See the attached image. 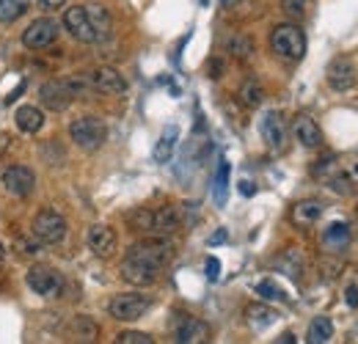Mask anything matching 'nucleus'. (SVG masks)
Listing matches in <instances>:
<instances>
[{
  "label": "nucleus",
  "instance_id": "obj_1",
  "mask_svg": "<svg viewBox=\"0 0 358 344\" xmlns=\"http://www.w3.org/2000/svg\"><path fill=\"white\" fill-rule=\"evenodd\" d=\"M64 28L72 34V39L83 44H96L105 42L113 31V20L110 11L99 3L91 6H72L64 11Z\"/></svg>",
  "mask_w": 358,
  "mask_h": 344
},
{
  "label": "nucleus",
  "instance_id": "obj_2",
  "mask_svg": "<svg viewBox=\"0 0 358 344\" xmlns=\"http://www.w3.org/2000/svg\"><path fill=\"white\" fill-rule=\"evenodd\" d=\"M270 50L284 61H301L306 55V34L295 22H281L270 34Z\"/></svg>",
  "mask_w": 358,
  "mask_h": 344
},
{
  "label": "nucleus",
  "instance_id": "obj_3",
  "mask_svg": "<svg viewBox=\"0 0 358 344\" xmlns=\"http://www.w3.org/2000/svg\"><path fill=\"white\" fill-rule=\"evenodd\" d=\"M127 257L141 261V264H149L152 270L160 273L174 257V245H171V240L166 234H157V237H146V240L135 243L133 248L127 251Z\"/></svg>",
  "mask_w": 358,
  "mask_h": 344
},
{
  "label": "nucleus",
  "instance_id": "obj_4",
  "mask_svg": "<svg viewBox=\"0 0 358 344\" xmlns=\"http://www.w3.org/2000/svg\"><path fill=\"white\" fill-rule=\"evenodd\" d=\"M69 138L75 141L78 149L83 152H96L108 141V127L99 116H80L69 124Z\"/></svg>",
  "mask_w": 358,
  "mask_h": 344
},
{
  "label": "nucleus",
  "instance_id": "obj_5",
  "mask_svg": "<svg viewBox=\"0 0 358 344\" xmlns=\"http://www.w3.org/2000/svg\"><path fill=\"white\" fill-rule=\"evenodd\" d=\"M171 331H174V342L179 344H204L213 336V331L204 320H199L193 314H185V311L171 314Z\"/></svg>",
  "mask_w": 358,
  "mask_h": 344
},
{
  "label": "nucleus",
  "instance_id": "obj_6",
  "mask_svg": "<svg viewBox=\"0 0 358 344\" xmlns=\"http://www.w3.org/2000/svg\"><path fill=\"white\" fill-rule=\"evenodd\" d=\"M25 284L42 298H58L64 292V275L47 264H34L25 273Z\"/></svg>",
  "mask_w": 358,
  "mask_h": 344
},
{
  "label": "nucleus",
  "instance_id": "obj_7",
  "mask_svg": "<svg viewBox=\"0 0 358 344\" xmlns=\"http://www.w3.org/2000/svg\"><path fill=\"white\" fill-rule=\"evenodd\" d=\"M149 308H152V298H146V295H135V292L116 295V298L110 301V306H108L110 317L119 320V322H135V320H141Z\"/></svg>",
  "mask_w": 358,
  "mask_h": 344
},
{
  "label": "nucleus",
  "instance_id": "obj_8",
  "mask_svg": "<svg viewBox=\"0 0 358 344\" xmlns=\"http://www.w3.org/2000/svg\"><path fill=\"white\" fill-rule=\"evenodd\" d=\"M34 237L45 245H58L66 237V217L55 210H42L34 217Z\"/></svg>",
  "mask_w": 358,
  "mask_h": 344
},
{
  "label": "nucleus",
  "instance_id": "obj_9",
  "mask_svg": "<svg viewBox=\"0 0 358 344\" xmlns=\"http://www.w3.org/2000/svg\"><path fill=\"white\" fill-rule=\"evenodd\" d=\"M58 34H61V25L55 20H50V17H42V20H34L22 31V44L28 50H45V47H50L58 39Z\"/></svg>",
  "mask_w": 358,
  "mask_h": 344
},
{
  "label": "nucleus",
  "instance_id": "obj_10",
  "mask_svg": "<svg viewBox=\"0 0 358 344\" xmlns=\"http://www.w3.org/2000/svg\"><path fill=\"white\" fill-rule=\"evenodd\" d=\"M0 182H3L6 193L17 196V199H25V196H31L34 187H36V173L31 171L28 166H8V169L3 171V176H0Z\"/></svg>",
  "mask_w": 358,
  "mask_h": 344
},
{
  "label": "nucleus",
  "instance_id": "obj_11",
  "mask_svg": "<svg viewBox=\"0 0 358 344\" xmlns=\"http://www.w3.org/2000/svg\"><path fill=\"white\" fill-rule=\"evenodd\" d=\"M86 80L99 94H124L127 91L124 75L119 69H113V66H96V69H91L89 75H86Z\"/></svg>",
  "mask_w": 358,
  "mask_h": 344
},
{
  "label": "nucleus",
  "instance_id": "obj_12",
  "mask_svg": "<svg viewBox=\"0 0 358 344\" xmlns=\"http://www.w3.org/2000/svg\"><path fill=\"white\" fill-rule=\"evenodd\" d=\"M39 99L50 110H66L75 99V91H72L69 80H47L45 86L39 88Z\"/></svg>",
  "mask_w": 358,
  "mask_h": 344
},
{
  "label": "nucleus",
  "instance_id": "obj_13",
  "mask_svg": "<svg viewBox=\"0 0 358 344\" xmlns=\"http://www.w3.org/2000/svg\"><path fill=\"white\" fill-rule=\"evenodd\" d=\"M89 248L94 251V257L99 259H110L116 254V245H119V237H116V231L110 229V226H105V223H94L89 229Z\"/></svg>",
  "mask_w": 358,
  "mask_h": 344
},
{
  "label": "nucleus",
  "instance_id": "obj_14",
  "mask_svg": "<svg viewBox=\"0 0 358 344\" xmlns=\"http://www.w3.org/2000/svg\"><path fill=\"white\" fill-rule=\"evenodd\" d=\"M356 64L350 58H334L328 66V86L334 91H350V88H356Z\"/></svg>",
  "mask_w": 358,
  "mask_h": 344
},
{
  "label": "nucleus",
  "instance_id": "obj_15",
  "mask_svg": "<svg viewBox=\"0 0 358 344\" xmlns=\"http://www.w3.org/2000/svg\"><path fill=\"white\" fill-rule=\"evenodd\" d=\"M259 132H262V138H265V143H268L270 149L278 152V149L287 146V122H284V116L278 110H268L262 116Z\"/></svg>",
  "mask_w": 358,
  "mask_h": 344
},
{
  "label": "nucleus",
  "instance_id": "obj_16",
  "mask_svg": "<svg viewBox=\"0 0 358 344\" xmlns=\"http://www.w3.org/2000/svg\"><path fill=\"white\" fill-rule=\"evenodd\" d=\"M157 275H160L157 270H152L149 264H141L130 257H124V261H122V278L133 287H152L157 281Z\"/></svg>",
  "mask_w": 358,
  "mask_h": 344
},
{
  "label": "nucleus",
  "instance_id": "obj_17",
  "mask_svg": "<svg viewBox=\"0 0 358 344\" xmlns=\"http://www.w3.org/2000/svg\"><path fill=\"white\" fill-rule=\"evenodd\" d=\"M292 132H295V138L301 141V146H306V149H317V146L322 143V132L317 127V122H314L312 116H306V113H301V116L295 119Z\"/></svg>",
  "mask_w": 358,
  "mask_h": 344
},
{
  "label": "nucleus",
  "instance_id": "obj_18",
  "mask_svg": "<svg viewBox=\"0 0 358 344\" xmlns=\"http://www.w3.org/2000/svg\"><path fill=\"white\" fill-rule=\"evenodd\" d=\"M325 213V207L320 204V201H314V199H306V201H298L295 207H292V223L298 226V229H312L314 223L322 217Z\"/></svg>",
  "mask_w": 358,
  "mask_h": 344
},
{
  "label": "nucleus",
  "instance_id": "obj_19",
  "mask_svg": "<svg viewBox=\"0 0 358 344\" xmlns=\"http://www.w3.org/2000/svg\"><path fill=\"white\" fill-rule=\"evenodd\" d=\"M14 122H17V129H20V132L34 135V132H39V129L45 127V113H42L36 105H22V108H17Z\"/></svg>",
  "mask_w": 358,
  "mask_h": 344
},
{
  "label": "nucleus",
  "instance_id": "obj_20",
  "mask_svg": "<svg viewBox=\"0 0 358 344\" xmlns=\"http://www.w3.org/2000/svg\"><path fill=\"white\" fill-rule=\"evenodd\" d=\"M350 226L348 223H342V220H336V223H331L328 229H325V234H322V245H325V251L328 254H336V251H342L348 243H350Z\"/></svg>",
  "mask_w": 358,
  "mask_h": 344
},
{
  "label": "nucleus",
  "instance_id": "obj_21",
  "mask_svg": "<svg viewBox=\"0 0 358 344\" xmlns=\"http://www.w3.org/2000/svg\"><path fill=\"white\" fill-rule=\"evenodd\" d=\"M275 320H278V311L265 306V303H251V306H245V322H248L254 331H265Z\"/></svg>",
  "mask_w": 358,
  "mask_h": 344
},
{
  "label": "nucleus",
  "instance_id": "obj_22",
  "mask_svg": "<svg viewBox=\"0 0 358 344\" xmlns=\"http://www.w3.org/2000/svg\"><path fill=\"white\" fill-rule=\"evenodd\" d=\"M179 226H182V217H179V210L177 207H171V204H166V207H160V210H155V234H174Z\"/></svg>",
  "mask_w": 358,
  "mask_h": 344
},
{
  "label": "nucleus",
  "instance_id": "obj_23",
  "mask_svg": "<svg viewBox=\"0 0 358 344\" xmlns=\"http://www.w3.org/2000/svg\"><path fill=\"white\" fill-rule=\"evenodd\" d=\"M177 138H179V129L174 124L163 129L157 146H155V163H169L174 157V146H177Z\"/></svg>",
  "mask_w": 358,
  "mask_h": 344
},
{
  "label": "nucleus",
  "instance_id": "obj_24",
  "mask_svg": "<svg viewBox=\"0 0 358 344\" xmlns=\"http://www.w3.org/2000/svg\"><path fill=\"white\" fill-rule=\"evenodd\" d=\"M237 96H240V102H243L245 108H259V105L265 102V88H262V83H259L257 78H248V80L240 86Z\"/></svg>",
  "mask_w": 358,
  "mask_h": 344
},
{
  "label": "nucleus",
  "instance_id": "obj_25",
  "mask_svg": "<svg viewBox=\"0 0 358 344\" xmlns=\"http://www.w3.org/2000/svg\"><path fill=\"white\" fill-rule=\"evenodd\" d=\"M31 8V0H0V22L3 25H11L17 22L20 17H25Z\"/></svg>",
  "mask_w": 358,
  "mask_h": 344
},
{
  "label": "nucleus",
  "instance_id": "obj_26",
  "mask_svg": "<svg viewBox=\"0 0 358 344\" xmlns=\"http://www.w3.org/2000/svg\"><path fill=\"white\" fill-rule=\"evenodd\" d=\"M331 336H334V322L328 317H314L312 325H309V334H306V342L325 344Z\"/></svg>",
  "mask_w": 358,
  "mask_h": 344
},
{
  "label": "nucleus",
  "instance_id": "obj_27",
  "mask_svg": "<svg viewBox=\"0 0 358 344\" xmlns=\"http://www.w3.org/2000/svg\"><path fill=\"white\" fill-rule=\"evenodd\" d=\"M229 52H231V58H237V61H251L254 58V42H251V36H245V34H237V36H231V42H229Z\"/></svg>",
  "mask_w": 358,
  "mask_h": 344
},
{
  "label": "nucleus",
  "instance_id": "obj_28",
  "mask_svg": "<svg viewBox=\"0 0 358 344\" xmlns=\"http://www.w3.org/2000/svg\"><path fill=\"white\" fill-rule=\"evenodd\" d=\"M127 226L133 231H152L155 229V210L149 207H135L133 213L127 215Z\"/></svg>",
  "mask_w": 358,
  "mask_h": 344
},
{
  "label": "nucleus",
  "instance_id": "obj_29",
  "mask_svg": "<svg viewBox=\"0 0 358 344\" xmlns=\"http://www.w3.org/2000/svg\"><path fill=\"white\" fill-rule=\"evenodd\" d=\"M72 334H75L80 342H94L99 331H96V325L91 322L89 317H78V320L72 322Z\"/></svg>",
  "mask_w": 358,
  "mask_h": 344
},
{
  "label": "nucleus",
  "instance_id": "obj_30",
  "mask_svg": "<svg viewBox=\"0 0 358 344\" xmlns=\"http://www.w3.org/2000/svg\"><path fill=\"white\" fill-rule=\"evenodd\" d=\"M226 187H229V163L221 160L218 173H215V201H218V204L226 201Z\"/></svg>",
  "mask_w": 358,
  "mask_h": 344
},
{
  "label": "nucleus",
  "instance_id": "obj_31",
  "mask_svg": "<svg viewBox=\"0 0 358 344\" xmlns=\"http://www.w3.org/2000/svg\"><path fill=\"white\" fill-rule=\"evenodd\" d=\"M257 295H262V301H287V292L273 281H259L257 284Z\"/></svg>",
  "mask_w": 358,
  "mask_h": 344
},
{
  "label": "nucleus",
  "instance_id": "obj_32",
  "mask_svg": "<svg viewBox=\"0 0 358 344\" xmlns=\"http://www.w3.org/2000/svg\"><path fill=\"white\" fill-rule=\"evenodd\" d=\"M331 190H336L339 196H350V193H356V182L350 179V173H336V176H331Z\"/></svg>",
  "mask_w": 358,
  "mask_h": 344
},
{
  "label": "nucleus",
  "instance_id": "obj_33",
  "mask_svg": "<svg viewBox=\"0 0 358 344\" xmlns=\"http://www.w3.org/2000/svg\"><path fill=\"white\" fill-rule=\"evenodd\" d=\"M281 8H284L287 17L301 20V17H306V11H309V0H281Z\"/></svg>",
  "mask_w": 358,
  "mask_h": 344
},
{
  "label": "nucleus",
  "instance_id": "obj_34",
  "mask_svg": "<svg viewBox=\"0 0 358 344\" xmlns=\"http://www.w3.org/2000/svg\"><path fill=\"white\" fill-rule=\"evenodd\" d=\"M320 270H322V278L334 281V278H336V275L345 270V261H342V259L328 257V259H322V261H320Z\"/></svg>",
  "mask_w": 358,
  "mask_h": 344
},
{
  "label": "nucleus",
  "instance_id": "obj_35",
  "mask_svg": "<svg viewBox=\"0 0 358 344\" xmlns=\"http://www.w3.org/2000/svg\"><path fill=\"white\" fill-rule=\"evenodd\" d=\"M116 342L119 344H155V339H152L149 334H141V331H124V334L116 336Z\"/></svg>",
  "mask_w": 358,
  "mask_h": 344
},
{
  "label": "nucleus",
  "instance_id": "obj_36",
  "mask_svg": "<svg viewBox=\"0 0 358 344\" xmlns=\"http://www.w3.org/2000/svg\"><path fill=\"white\" fill-rule=\"evenodd\" d=\"M204 270H207V278H210V281H218V278H221V261H218L215 257L207 259Z\"/></svg>",
  "mask_w": 358,
  "mask_h": 344
},
{
  "label": "nucleus",
  "instance_id": "obj_37",
  "mask_svg": "<svg viewBox=\"0 0 358 344\" xmlns=\"http://www.w3.org/2000/svg\"><path fill=\"white\" fill-rule=\"evenodd\" d=\"M207 75H210L213 80H218V78H224V61H218V58H213V61L207 64Z\"/></svg>",
  "mask_w": 358,
  "mask_h": 344
},
{
  "label": "nucleus",
  "instance_id": "obj_38",
  "mask_svg": "<svg viewBox=\"0 0 358 344\" xmlns=\"http://www.w3.org/2000/svg\"><path fill=\"white\" fill-rule=\"evenodd\" d=\"M287 259H301V254H298V251H295V248H289V251H287ZM287 259L281 257V261H287ZM287 275H292V278H298V275H301V264H292V267H289V273H287Z\"/></svg>",
  "mask_w": 358,
  "mask_h": 344
},
{
  "label": "nucleus",
  "instance_id": "obj_39",
  "mask_svg": "<svg viewBox=\"0 0 358 344\" xmlns=\"http://www.w3.org/2000/svg\"><path fill=\"white\" fill-rule=\"evenodd\" d=\"M345 301H348V306H350V308H358V287H356V284H350V287H348Z\"/></svg>",
  "mask_w": 358,
  "mask_h": 344
},
{
  "label": "nucleus",
  "instance_id": "obj_40",
  "mask_svg": "<svg viewBox=\"0 0 358 344\" xmlns=\"http://www.w3.org/2000/svg\"><path fill=\"white\" fill-rule=\"evenodd\" d=\"M36 3H39L45 11H55V8H64L66 0H36Z\"/></svg>",
  "mask_w": 358,
  "mask_h": 344
},
{
  "label": "nucleus",
  "instance_id": "obj_41",
  "mask_svg": "<svg viewBox=\"0 0 358 344\" xmlns=\"http://www.w3.org/2000/svg\"><path fill=\"white\" fill-rule=\"evenodd\" d=\"M240 193H243V196H254L257 190H254V185H251V182H245V179H243V182H240Z\"/></svg>",
  "mask_w": 358,
  "mask_h": 344
},
{
  "label": "nucleus",
  "instance_id": "obj_42",
  "mask_svg": "<svg viewBox=\"0 0 358 344\" xmlns=\"http://www.w3.org/2000/svg\"><path fill=\"white\" fill-rule=\"evenodd\" d=\"M6 149H8V135H6V132H0V157L6 155Z\"/></svg>",
  "mask_w": 358,
  "mask_h": 344
},
{
  "label": "nucleus",
  "instance_id": "obj_43",
  "mask_svg": "<svg viewBox=\"0 0 358 344\" xmlns=\"http://www.w3.org/2000/svg\"><path fill=\"white\" fill-rule=\"evenodd\" d=\"M224 240H226V231H218V234L210 237V245H218V243H224Z\"/></svg>",
  "mask_w": 358,
  "mask_h": 344
},
{
  "label": "nucleus",
  "instance_id": "obj_44",
  "mask_svg": "<svg viewBox=\"0 0 358 344\" xmlns=\"http://www.w3.org/2000/svg\"><path fill=\"white\" fill-rule=\"evenodd\" d=\"M240 3H243V0H221L224 8H240Z\"/></svg>",
  "mask_w": 358,
  "mask_h": 344
},
{
  "label": "nucleus",
  "instance_id": "obj_45",
  "mask_svg": "<svg viewBox=\"0 0 358 344\" xmlns=\"http://www.w3.org/2000/svg\"><path fill=\"white\" fill-rule=\"evenodd\" d=\"M278 342H281V344H292V342H295V334H284V336H278Z\"/></svg>",
  "mask_w": 358,
  "mask_h": 344
},
{
  "label": "nucleus",
  "instance_id": "obj_46",
  "mask_svg": "<svg viewBox=\"0 0 358 344\" xmlns=\"http://www.w3.org/2000/svg\"><path fill=\"white\" fill-rule=\"evenodd\" d=\"M356 215H358V207H356Z\"/></svg>",
  "mask_w": 358,
  "mask_h": 344
},
{
  "label": "nucleus",
  "instance_id": "obj_47",
  "mask_svg": "<svg viewBox=\"0 0 358 344\" xmlns=\"http://www.w3.org/2000/svg\"><path fill=\"white\" fill-rule=\"evenodd\" d=\"M356 171H358V166H356Z\"/></svg>",
  "mask_w": 358,
  "mask_h": 344
}]
</instances>
